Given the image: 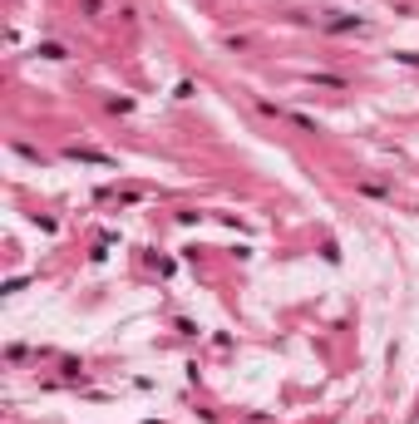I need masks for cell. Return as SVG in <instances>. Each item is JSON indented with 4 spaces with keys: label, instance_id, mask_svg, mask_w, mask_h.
<instances>
[{
    "label": "cell",
    "instance_id": "obj_1",
    "mask_svg": "<svg viewBox=\"0 0 419 424\" xmlns=\"http://www.w3.org/2000/svg\"><path fill=\"white\" fill-rule=\"evenodd\" d=\"M69 158H84V163H108L104 153H89V148H69Z\"/></svg>",
    "mask_w": 419,
    "mask_h": 424
}]
</instances>
